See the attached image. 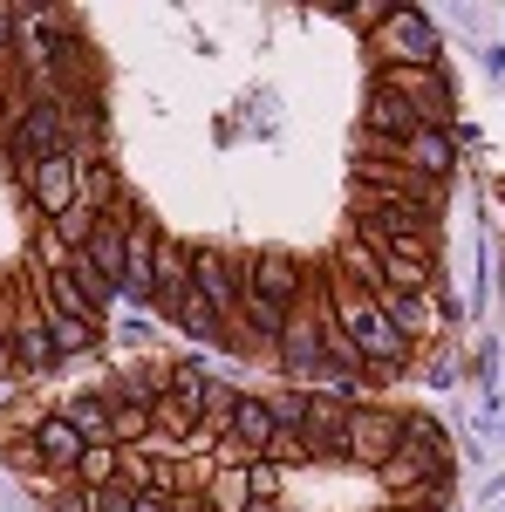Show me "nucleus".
<instances>
[{"instance_id": "c85d7f7f", "label": "nucleus", "mask_w": 505, "mask_h": 512, "mask_svg": "<svg viewBox=\"0 0 505 512\" xmlns=\"http://www.w3.org/2000/svg\"><path fill=\"white\" fill-rule=\"evenodd\" d=\"M267 403H273V417H280V431H301V424H308V403H314V390L287 383V390H273Z\"/></svg>"}, {"instance_id": "9d476101", "label": "nucleus", "mask_w": 505, "mask_h": 512, "mask_svg": "<svg viewBox=\"0 0 505 512\" xmlns=\"http://www.w3.org/2000/svg\"><path fill=\"white\" fill-rule=\"evenodd\" d=\"M355 349L369 362V376H410V362H417V342L383 315V301H376V315L355 328Z\"/></svg>"}, {"instance_id": "a878e982", "label": "nucleus", "mask_w": 505, "mask_h": 512, "mask_svg": "<svg viewBox=\"0 0 505 512\" xmlns=\"http://www.w3.org/2000/svg\"><path fill=\"white\" fill-rule=\"evenodd\" d=\"M123 478V451L117 444H89L76 465V485H89V492H103V485H117Z\"/></svg>"}, {"instance_id": "f257e3e1", "label": "nucleus", "mask_w": 505, "mask_h": 512, "mask_svg": "<svg viewBox=\"0 0 505 512\" xmlns=\"http://www.w3.org/2000/svg\"><path fill=\"white\" fill-rule=\"evenodd\" d=\"M376 62L383 69H444V35L430 28L424 7H389L383 35H376Z\"/></svg>"}, {"instance_id": "ddd939ff", "label": "nucleus", "mask_w": 505, "mask_h": 512, "mask_svg": "<svg viewBox=\"0 0 505 512\" xmlns=\"http://www.w3.org/2000/svg\"><path fill=\"white\" fill-rule=\"evenodd\" d=\"M35 451H41V465H48V472L55 478H69V485H76V465H82V451H89V437L76 431V424H69V417H62V410H41L35 417Z\"/></svg>"}, {"instance_id": "b1692460", "label": "nucleus", "mask_w": 505, "mask_h": 512, "mask_svg": "<svg viewBox=\"0 0 505 512\" xmlns=\"http://www.w3.org/2000/svg\"><path fill=\"white\" fill-rule=\"evenodd\" d=\"M383 315L396 321V328H403L410 342H430V335H437V315H430V301H424V294H389V301H383Z\"/></svg>"}, {"instance_id": "393cba45", "label": "nucleus", "mask_w": 505, "mask_h": 512, "mask_svg": "<svg viewBox=\"0 0 505 512\" xmlns=\"http://www.w3.org/2000/svg\"><path fill=\"white\" fill-rule=\"evenodd\" d=\"M178 287H192V246H178L164 233V246H157V301L178 294Z\"/></svg>"}, {"instance_id": "aec40b11", "label": "nucleus", "mask_w": 505, "mask_h": 512, "mask_svg": "<svg viewBox=\"0 0 505 512\" xmlns=\"http://www.w3.org/2000/svg\"><path fill=\"white\" fill-rule=\"evenodd\" d=\"M239 444V451H246V458H253V465H260V458H267V444L273 437H280V417H273V403L267 396H239V410H233V431H226Z\"/></svg>"}, {"instance_id": "bb28decb", "label": "nucleus", "mask_w": 505, "mask_h": 512, "mask_svg": "<svg viewBox=\"0 0 505 512\" xmlns=\"http://www.w3.org/2000/svg\"><path fill=\"white\" fill-rule=\"evenodd\" d=\"M123 239H130V226H117V219H103V226H96V239L82 246V253H89V260H96L103 274L117 280V287H123Z\"/></svg>"}, {"instance_id": "72a5a7b5", "label": "nucleus", "mask_w": 505, "mask_h": 512, "mask_svg": "<svg viewBox=\"0 0 505 512\" xmlns=\"http://www.w3.org/2000/svg\"><path fill=\"white\" fill-rule=\"evenodd\" d=\"M14 369V342H7V328H0V376Z\"/></svg>"}, {"instance_id": "39448f33", "label": "nucleus", "mask_w": 505, "mask_h": 512, "mask_svg": "<svg viewBox=\"0 0 505 512\" xmlns=\"http://www.w3.org/2000/svg\"><path fill=\"white\" fill-rule=\"evenodd\" d=\"M383 492L396 499V492H417V485H437V478H458V444H396V458H389L383 472Z\"/></svg>"}, {"instance_id": "9b49d317", "label": "nucleus", "mask_w": 505, "mask_h": 512, "mask_svg": "<svg viewBox=\"0 0 505 512\" xmlns=\"http://www.w3.org/2000/svg\"><path fill=\"white\" fill-rule=\"evenodd\" d=\"M157 246H164L157 219L137 212V226L123 239V294H130V301H151V308H157Z\"/></svg>"}, {"instance_id": "1a4fd4ad", "label": "nucleus", "mask_w": 505, "mask_h": 512, "mask_svg": "<svg viewBox=\"0 0 505 512\" xmlns=\"http://www.w3.org/2000/svg\"><path fill=\"white\" fill-rule=\"evenodd\" d=\"M321 335H328V308H321V315L294 308V321H287V342H280V355H273V362H280V376H294L301 390H308L314 376H328V342H321Z\"/></svg>"}, {"instance_id": "4468645a", "label": "nucleus", "mask_w": 505, "mask_h": 512, "mask_svg": "<svg viewBox=\"0 0 505 512\" xmlns=\"http://www.w3.org/2000/svg\"><path fill=\"white\" fill-rule=\"evenodd\" d=\"M417 130H424V123H417V110H410L396 89H376V82H369V103H362V137H376V144H389V151H403Z\"/></svg>"}, {"instance_id": "f8f14e48", "label": "nucleus", "mask_w": 505, "mask_h": 512, "mask_svg": "<svg viewBox=\"0 0 505 512\" xmlns=\"http://www.w3.org/2000/svg\"><path fill=\"white\" fill-rule=\"evenodd\" d=\"M21 185H28V198L41 205V219H62L82 198V164L76 158H41L35 171H21Z\"/></svg>"}, {"instance_id": "2f4dec72", "label": "nucleus", "mask_w": 505, "mask_h": 512, "mask_svg": "<svg viewBox=\"0 0 505 512\" xmlns=\"http://www.w3.org/2000/svg\"><path fill=\"white\" fill-rule=\"evenodd\" d=\"M48 512H96V492H89V485H62V492L48 499Z\"/></svg>"}, {"instance_id": "6ab92c4d", "label": "nucleus", "mask_w": 505, "mask_h": 512, "mask_svg": "<svg viewBox=\"0 0 505 512\" xmlns=\"http://www.w3.org/2000/svg\"><path fill=\"white\" fill-rule=\"evenodd\" d=\"M396 158H403V171H417V178H430V185H444V178L458 171V137H451V130H417Z\"/></svg>"}, {"instance_id": "412c9836", "label": "nucleus", "mask_w": 505, "mask_h": 512, "mask_svg": "<svg viewBox=\"0 0 505 512\" xmlns=\"http://www.w3.org/2000/svg\"><path fill=\"white\" fill-rule=\"evenodd\" d=\"M260 499V485H253V465H212L205 485H198V506L205 512H246Z\"/></svg>"}, {"instance_id": "423d86ee", "label": "nucleus", "mask_w": 505, "mask_h": 512, "mask_svg": "<svg viewBox=\"0 0 505 512\" xmlns=\"http://www.w3.org/2000/svg\"><path fill=\"white\" fill-rule=\"evenodd\" d=\"M396 444H403V417L396 410H383V403H355L349 410V465L383 472L396 458Z\"/></svg>"}, {"instance_id": "7ed1b4c3", "label": "nucleus", "mask_w": 505, "mask_h": 512, "mask_svg": "<svg viewBox=\"0 0 505 512\" xmlns=\"http://www.w3.org/2000/svg\"><path fill=\"white\" fill-rule=\"evenodd\" d=\"M376 89H396L424 130H451L458 123V96H451V76L444 69H376Z\"/></svg>"}, {"instance_id": "20e7f679", "label": "nucleus", "mask_w": 505, "mask_h": 512, "mask_svg": "<svg viewBox=\"0 0 505 512\" xmlns=\"http://www.w3.org/2000/svg\"><path fill=\"white\" fill-rule=\"evenodd\" d=\"M192 287L226 321H239V301H246V253H226V246H192Z\"/></svg>"}, {"instance_id": "f704fd0d", "label": "nucleus", "mask_w": 505, "mask_h": 512, "mask_svg": "<svg viewBox=\"0 0 505 512\" xmlns=\"http://www.w3.org/2000/svg\"><path fill=\"white\" fill-rule=\"evenodd\" d=\"M246 512H287V506H280V499H253Z\"/></svg>"}, {"instance_id": "f03ea898", "label": "nucleus", "mask_w": 505, "mask_h": 512, "mask_svg": "<svg viewBox=\"0 0 505 512\" xmlns=\"http://www.w3.org/2000/svg\"><path fill=\"white\" fill-rule=\"evenodd\" d=\"M14 171H35L41 158H69L76 151V130H69V117H62V103L55 96H35L21 117H14Z\"/></svg>"}, {"instance_id": "6e6552de", "label": "nucleus", "mask_w": 505, "mask_h": 512, "mask_svg": "<svg viewBox=\"0 0 505 512\" xmlns=\"http://www.w3.org/2000/svg\"><path fill=\"white\" fill-rule=\"evenodd\" d=\"M301 451H308V465H349V403L335 390H314L308 424H301Z\"/></svg>"}, {"instance_id": "c756f323", "label": "nucleus", "mask_w": 505, "mask_h": 512, "mask_svg": "<svg viewBox=\"0 0 505 512\" xmlns=\"http://www.w3.org/2000/svg\"><path fill=\"white\" fill-rule=\"evenodd\" d=\"M342 21H349V28H362V35L376 41V35H383V21H389V0H362V7H342Z\"/></svg>"}, {"instance_id": "a211bd4d", "label": "nucleus", "mask_w": 505, "mask_h": 512, "mask_svg": "<svg viewBox=\"0 0 505 512\" xmlns=\"http://www.w3.org/2000/svg\"><path fill=\"white\" fill-rule=\"evenodd\" d=\"M287 308H273V301H260V294H246L239 301V349H260V355H280V342H287Z\"/></svg>"}, {"instance_id": "7c9ffc66", "label": "nucleus", "mask_w": 505, "mask_h": 512, "mask_svg": "<svg viewBox=\"0 0 505 512\" xmlns=\"http://www.w3.org/2000/svg\"><path fill=\"white\" fill-rule=\"evenodd\" d=\"M96 512H137V485H130V478L103 485V492H96Z\"/></svg>"}, {"instance_id": "f3484780", "label": "nucleus", "mask_w": 505, "mask_h": 512, "mask_svg": "<svg viewBox=\"0 0 505 512\" xmlns=\"http://www.w3.org/2000/svg\"><path fill=\"white\" fill-rule=\"evenodd\" d=\"M110 403H137V410H157L171 396V362H123L117 376L103 383Z\"/></svg>"}, {"instance_id": "5701e85b", "label": "nucleus", "mask_w": 505, "mask_h": 512, "mask_svg": "<svg viewBox=\"0 0 505 512\" xmlns=\"http://www.w3.org/2000/svg\"><path fill=\"white\" fill-rule=\"evenodd\" d=\"M239 396H246V390H233L226 376H205V417H198V431H205V437H226V431H233Z\"/></svg>"}, {"instance_id": "0eeeda50", "label": "nucleus", "mask_w": 505, "mask_h": 512, "mask_svg": "<svg viewBox=\"0 0 505 512\" xmlns=\"http://www.w3.org/2000/svg\"><path fill=\"white\" fill-rule=\"evenodd\" d=\"M246 294H260V301H273V308H301L308 301V267L294 260V253H280V246H267V253H246Z\"/></svg>"}, {"instance_id": "473e14b6", "label": "nucleus", "mask_w": 505, "mask_h": 512, "mask_svg": "<svg viewBox=\"0 0 505 512\" xmlns=\"http://www.w3.org/2000/svg\"><path fill=\"white\" fill-rule=\"evenodd\" d=\"M137 512H178L171 492H137Z\"/></svg>"}, {"instance_id": "dca6fc26", "label": "nucleus", "mask_w": 505, "mask_h": 512, "mask_svg": "<svg viewBox=\"0 0 505 512\" xmlns=\"http://www.w3.org/2000/svg\"><path fill=\"white\" fill-rule=\"evenodd\" d=\"M335 274L342 280H355L369 301H383L389 294V274H383V253H369V239L355 233L349 219H342V239H335Z\"/></svg>"}, {"instance_id": "c9c22d12", "label": "nucleus", "mask_w": 505, "mask_h": 512, "mask_svg": "<svg viewBox=\"0 0 505 512\" xmlns=\"http://www.w3.org/2000/svg\"><path fill=\"white\" fill-rule=\"evenodd\" d=\"M383 512H403V506H383Z\"/></svg>"}, {"instance_id": "cd10ccee", "label": "nucleus", "mask_w": 505, "mask_h": 512, "mask_svg": "<svg viewBox=\"0 0 505 512\" xmlns=\"http://www.w3.org/2000/svg\"><path fill=\"white\" fill-rule=\"evenodd\" d=\"M389 506H403V512H458V485L437 478V485H417V492H396Z\"/></svg>"}, {"instance_id": "4be33fe9", "label": "nucleus", "mask_w": 505, "mask_h": 512, "mask_svg": "<svg viewBox=\"0 0 505 512\" xmlns=\"http://www.w3.org/2000/svg\"><path fill=\"white\" fill-rule=\"evenodd\" d=\"M62 417H69L89 444H117V403H110V390H76L62 403Z\"/></svg>"}, {"instance_id": "2eb2a0df", "label": "nucleus", "mask_w": 505, "mask_h": 512, "mask_svg": "<svg viewBox=\"0 0 505 512\" xmlns=\"http://www.w3.org/2000/svg\"><path fill=\"white\" fill-rule=\"evenodd\" d=\"M157 308L178 321V328H185L192 342H212V349H226V342H233V321L219 315V308H212V301H205L198 287H178V294H164Z\"/></svg>"}]
</instances>
